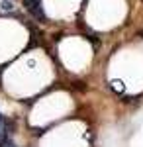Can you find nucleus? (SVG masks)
I'll list each match as a JSON object with an SVG mask.
<instances>
[{
	"instance_id": "20e7f679",
	"label": "nucleus",
	"mask_w": 143,
	"mask_h": 147,
	"mask_svg": "<svg viewBox=\"0 0 143 147\" xmlns=\"http://www.w3.org/2000/svg\"><path fill=\"white\" fill-rule=\"evenodd\" d=\"M137 35H139V37H143V30H139V32H137Z\"/></svg>"
},
{
	"instance_id": "7ed1b4c3",
	"label": "nucleus",
	"mask_w": 143,
	"mask_h": 147,
	"mask_svg": "<svg viewBox=\"0 0 143 147\" xmlns=\"http://www.w3.org/2000/svg\"><path fill=\"white\" fill-rule=\"evenodd\" d=\"M114 88H116V90H121V82L116 80V82H114Z\"/></svg>"
},
{
	"instance_id": "39448f33",
	"label": "nucleus",
	"mask_w": 143,
	"mask_h": 147,
	"mask_svg": "<svg viewBox=\"0 0 143 147\" xmlns=\"http://www.w3.org/2000/svg\"><path fill=\"white\" fill-rule=\"evenodd\" d=\"M0 77H2V69H0Z\"/></svg>"
},
{
	"instance_id": "f03ea898",
	"label": "nucleus",
	"mask_w": 143,
	"mask_h": 147,
	"mask_svg": "<svg viewBox=\"0 0 143 147\" xmlns=\"http://www.w3.org/2000/svg\"><path fill=\"white\" fill-rule=\"evenodd\" d=\"M2 8H4V10H12V2L10 0H4V2H2Z\"/></svg>"
},
{
	"instance_id": "f257e3e1",
	"label": "nucleus",
	"mask_w": 143,
	"mask_h": 147,
	"mask_svg": "<svg viewBox=\"0 0 143 147\" xmlns=\"http://www.w3.org/2000/svg\"><path fill=\"white\" fill-rule=\"evenodd\" d=\"M22 4L26 6V10L30 12L33 18H37L39 22L45 20V14H43V10H41V6H39V0H22Z\"/></svg>"
}]
</instances>
